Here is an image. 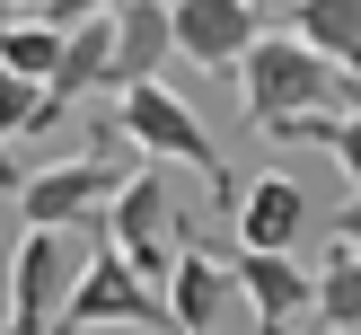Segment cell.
Returning a JSON list of instances; mask_svg holds the SVG:
<instances>
[{"label":"cell","mask_w":361,"mask_h":335,"mask_svg":"<svg viewBox=\"0 0 361 335\" xmlns=\"http://www.w3.org/2000/svg\"><path fill=\"white\" fill-rule=\"evenodd\" d=\"M238 97H247V123H256L264 141H282L291 123H309V115H353L361 80H344L326 53H309L291 27H282V35H264V44L238 62Z\"/></svg>","instance_id":"cell-1"},{"label":"cell","mask_w":361,"mask_h":335,"mask_svg":"<svg viewBox=\"0 0 361 335\" xmlns=\"http://www.w3.org/2000/svg\"><path fill=\"white\" fill-rule=\"evenodd\" d=\"M115 123H123V141H133L141 159H159V168H194L212 185V203H229L238 212V176L221 168V141L203 133V115H194L185 97H176L168 80H141V88H123V106H115Z\"/></svg>","instance_id":"cell-2"},{"label":"cell","mask_w":361,"mask_h":335,"mask_svg":"<svg viewBox=\"0 0 361 335\" xmlns=\"http://www.w3.org/2000/svg\"><path fill=\"white\" fill-rule=\"evenodd\" d=\"M97 238L168 300V274H176V256H185V212H176V185H168L159 159H141V168L123 176V194L106 203V229H97Z\"/></svg>","instance_id":"cell-3"},{"label":"cell","mask_w":361,"mask_h":335,"mask_svg":"<svg viewBox=\"0 0 361 335\" xmlns=\"http://www.w3.org/2000/svg\"><path fill=\"white\" fill-rule=\"evenodd\" d=\"M88 247L97 238H80V229H27L18 238V256H9V335H53L62 327L71 291L88 274Z\"/></svg>","instance_id":"cell-4"},{"label":"cell","mask_w":361,"mask_h":335,"mask_svg":"<svg viewBox=\"0 0 361 335\" xmlns=\"http://www.w3.org/2000/svg\"><path fill=\"white\" fill-rule=\"evenodd\" d=\"M106 327L176 335V327H168V300H159L150 282H141L133 264L97 238V247H88V274H80V291H71V309H62V327H53V335H106Z\"/></svg>","instance_id":"cell-5"},{"label":"cell","mask_w":361,"mask_h":335,"mask_svg":"<svg viewBox=\"0 0 361 335\" xmlns=\"http://www.w3.org/2000/svg\"><path fill=\"white\" fill-rule=\"evenodd\" d=\"M123 176L133 168H115V159H53V168H35V176H18V212H27V229H80V221H106V203L123 194Z\"/></svg>","instance_id":"cell-6"},{"label":"cell","mask_w":361,"mask_h":335,"mask_svg":"<svg viewBox=\"0 0 361 335\" xmlns=\"http://www.w3.org/2000/svg\"><path fill=\"white\" fill-rule=\"evenodd\" d=\"M168 27H176V62H194V71H238L247 53L264 44V18H256V0H168Z\"/></svg>","instance_id":"cell-7"},{"label":"cell","mask_w":361,"mask_h":335,"mask_svg":"<svg viewBox=\"0 0 361 335\" xmlns=\"http://www.w3.org/2000/svg\"><path fill=\"white\" fill-rule=\"evenodd\" d=\"M229 282L247 291L256 309V335H309L317 317V264H291V256H238Z\"/></svg>","instance_id":"cell-8"},{"label":"cell","mask_w":361,"mask_h":335,"mask_svg":"<svg viewBox=\"0 0 361 335\" xmlns=\"http://www.w3.org/2000/svg\"><path fill=\"white\" fill-rule=\"evenodd\" d=\"M229 221H238V256H291V238L309 229V194L300 176H247Z\"/></svg>","instance_id":"cell-9"},{"label":"cell","mask_w":361,"mask_h":335,"mask_svg":"<svg viewBox=\"0 0 361 335\" xmlns=\"http://www.w3.org/2000/svg\"><path fill=\"white\" fill-rule=\"evenodd\" d=\"M176 62V27H168V0H133L115 9V88H141Z\"/></svg>","instance_id":"cell-10"},{"label":"cell","mask_w":361,"mask_h":335,"mask_svg":"<svg viewBox=\"0 0 361 335\" xmlns=\"http://www.w3.org/2000/svg\"><path fill=\"white\" fill-rule=\"evenodd\" d=\"M221 309H229V264L185 238V256H176V274H168V327L176 335H212Z\"/></svg>","instance_id":"cell-11"},{"label":"cell","mask_w":361,"mask_h":335,"mask_svg":"<svg viewBox=\"0 0 361 335\" xmlns=\"http://www.w3.org/2000/svg\"><path fill=\"white\" fill-rule=\"evenodd\" d=\"M291 35L309 53H326L344 80H361V0H300V9H291Z\"/></svg>","instance_id":"cell-12"},{"label":"cell","mask_w":361,"mask_h":335,"mask_svg":"<svg viewBox=\"0 0 361 335\" xmlns=\"http://www.w3.org/2000/svg\"><path fill=\"white\" fill-rule=\"evenodd\" d=\"M309 335H361V256L353 247H326V264H317V317Z\"/></svg>","instance_id":"cell-13"},{"label":"cell","mask_w":361,"mask_h":335,"mask_svg":"<svg viewBox=\"0 0 361 335\" xmlns=\"http://www.w3.org/2000/svg\"><path fill=\"white\" fill-rule=\"evenodd\" d=\"M0 71L53 80V71H62V27H53V18H0Z\"/></svg>","instance_id":"cell-14"},{"label":"cell","mask_w":361,"mask_h":335,"mask_svg":"<svg viewBox=\"0 0 361 335\" xmlns=\"http://www.w3.org/2000/svg\"><path fill=\"white\" fill-rule=\"evenodd\" d=\"M0 133H9V141L44 133V80H18V71H0Z\"/></svg>","instance_id":"cell-15"},{"label":"cell","mask_w":361,"mask_h":335,"mask_svg":"<svg viewBox=\"0 0 361 335\" xmlns=\"http://www.w3.org/2000/svg\"><path fill=\"white\" fill-rule=\"evenodd\" d=\"M326 150H335V168H344V176H353V194H361V106L335 123V141H326Z\"/></svg>","instance_id":"cell-16"},{"label":"cell","mask_w":361,"mask_h":335,"mask_svg":"<svg viewBox=\"0 0 361 335\" xmlns=\"http://www.w3.org/2000/svg\"><path fill=\"white\" fill-rule=\"evenodd\" d=\"M335 247H353V256H361V194H353L344 212H335Z\"/></svg>","instance_id":"cell-17"},{"label":"cell","mask_w":361,"mask_h":335,"mask_svg":"<svg viewBox=\"0 0 361 335\" xmlns=\"http://www.w3.org/2000/svg\"><path fill=\"white\" fill-rule=\"evenodd\" d=\"M0 185H18V141L0 133Z\"/></svg>","instance_id":"cell-18"},{"label":"cell","mask_w":361,"mask_h":335,"mask_svg":"<svg viewBox=\"0 0 361 335\" xmlns=\"http://www.w3.org/2000/svg\"><path fill=\"white\" fill-rule=\"evenodd\" d=\"M53 0H0V18H44Z\"/></svg>","instance_id":"cell-19"},{"label":"cell","mask_w":361,"mask_h":335,"mask_svg":"<svg viewBox=\"0 0 361 335\" xmlns=\"http://www.w3.org/2000/svg\"><path fill=\"white\" fill-rule=\"evenodd\" d=\"M264 9H282V18H291V9H300V0H256V18H264Z\"/></svg>","instance_id":"cell-20"}]
</instances>
